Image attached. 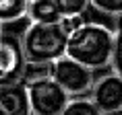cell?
<instances>
[{"label":"cell","instance_id":"30bf717a","mask_svg":"<svg viewBox=\"0 0 122 115\" xmlns=\"http://www.w3.org/2000/svg\"><path fill=\"white\" fill-rule=\"evenodd\" d=\"M60 115H102V113L89 99H72L66 103V107L60 111Z\"/></svg>","mask_w":122,"mask_h":115},{"label":"cell","instance_id":"9a60e30c","mask_svg":"<svg viewBox=\"0 0 122 115\" xmlns=\"http://www.w3.org/2000/svg\"><path fill=\"white\" fill-rule=\"evenodd\" d=\"M110 64L114 66V72H116V74H120V31L116 33L114 47H112V58H110Z\"/></svg>","mask_w":122,"mask_h":115},{"label":"cell","instance_id":"3957f363","mask_svg":"<svg viewBox=\"0 0 122 115\" xmlns=\"http://www.w3.org/2000/svg\"><path fill=\"white\" fill-rule=\"evenodd\" d=\"M25 90H27V99H29L31 115H60V111L71 101V97L50 76L41 78V80L27 82Z\"/></svg>","mask_w":122,"mask_h":115},{"label":"cell","instance_id":"9c48e42d","mask_svg":"<svg viewBox=\"0 0 122 115\" xmlns=\"http://www.w3.org/2000/svg\"><path fill=\"white\" fill-rule=\"evenodd\" d=\"M29 0H0V25L15 23L27 14Z\"/></svg>","mask_w":122,"mask_h":115},{"label":"cell","instance_id":"8992f818","mask_svg":"<svg viewBox=\"0 0 122 115\" xmlns=\"http://www.w3.org/2000/svg\"><path fill=\"white\" fill-rule=\"evenodd\" d=\"M25 58L21 51L19 41H0V84L21 82Z\"/></svg>","mask_w":122,"mask_h":115},{"label":"cell","instance_id":"7c38bea8","mask_svg":"<svg viewBox=\"0 0 122 115\" xmlns=\"http://www.w3.org/2000/svg\"><path fill=\"white\" fill-rule=\"evenodd\" d=\"M56 4L58 13L62 17H71V14H83L89 6V0H52Z\"/></svg>","mask_w":122,"mask_h":115},{"label":"cell","instance_id":"277c9868","mask_svg":"<svg viewBox=\"0 0 122 115\" xmlns=\"http://www.w3.org/2000/svg\"><path fill=\"white\" fill-rule=\"evenodd\" d=\"M50 78L68 97H79L83 93H89L93 84V72L66 56L58 58L50 64Z\"/></svg>","mask_w":122,"mask_h":115},{"label":"cell","instance_id":"52a82bcc","mask_svg":"<svg viewBox=\"0 0 122 115\" xmlns=\"http://www.w3.org/2000/svg\"><path fill=\"white\" fill-rule=\"evenodd\" d=\"M0 115H31L23 82L0 84Z\"/></svg>","mask_w":122,"mask_h":115},{"label":"cell","instance_id":"7a4b0ae2","mask_svg":"<svg viewBox=\"0 0 122 115\" xmlns=\"http://www.w3.org/2000/svg\"><path fill=\"white\" fill-rule=\"evenodd\" d=\"M66 35L60 25H37L29 23L23 35H21V51L25 62L35 64H52L54 60L64 56L66 49Z\"/></svg>","mask_w":122,"mask_h":115},{"label":"cell","instance_id":"6da1fadb","mask_svg":"<svg viewBox=\"0 0 122 115\" xmlns=\"http://www.w3.org/2000/svg\"><path fill=\"white\" fill-rule=\"evenodd\" d=\"M116 33H118V29L112 31L97 23H85L79 31L68 35L64 56L79 62L89 70L106 68V66H110Z\"/></svg>","mask_w":122,"mask_h":115},{"label":"cell","instance_id":"5bb4252c","mask_svg":"<svg viewBox=\"0 0 122 115\" xmlns=\"http://www.w3.org/2000/svg\"><path fill=\"white\" fill-rule=\"evenodd\" d=\"M89 4L93 8H97L99 13H106V14H120L122 10V0H89Z\"/></svg>","mask_w":122,"mask_h":115},{"label":"cell","instance_id":"4fadbf2b","mask_svg":"<svg viewBox=\"0 0 122 115\" xmlns=\"http://www.w3.org/2000/svg\"><path fill=\"white\" fill-rule=\"evenodd\" d=\"M85 23H87V21H85V14H71V17H62L58 25L64 31V35L68 37V35H72L75 31H79Z\"/></svg>","mask_w":122,"mask_h":115},{"label":"cell","instance_id":"ba28073f","mask_svg":"<svg viewBox=\"0 0 122 115\" xmlns=\"http://www.w3.org/2000/svg\"><path fill=\"white\" fill-rule=\"evenodd\" d=\"M25 17H29V21L37 25H56L62 19V14L58 13L52 0H29Z\"/></svg>","mask_w":122,"mask_h":115},{"label":"cell","instance_id":"2e32d148","mask_svg":"<svg viewBox=\"0 0 122 115\" xmlns=\"http://www.w3.org/2000/svg\"><path fill=\"white\" fill-rule=\"evenodd\" d=\"M0 41H2V25H0Z\"/></svg>","mask_w":122,"mask_h":115},{"label":"cell","instance_id":"5b68a950","mask_svg":"<svg viewBox=\"0 0 122 115\" xmlns=\"http://www.w3.org/2000/svg\"><path fill=\"white\" fill-rule=\"evenodd\" d=\"M89 101L99 109L102 115L120 113L122 109V78L120 74H108L93 80L89 88Z\"/></svg>","mask_w":122,"mask_h":115},{"label":"cell","instance_id":"8fae6325","mask_svg":"<svg viewBox=\"0 0 122 115\" xmlns=\"http://www.w3.org/2000/svg\"><path fill=\"white\" fill-rule=\"evenodd\" d=\"M50 76V64H35V62H25L23 66V74H21V82H33V80H41V78Z\"/></svg>","mask_w":122,"mask_h":115}]
</instances>
